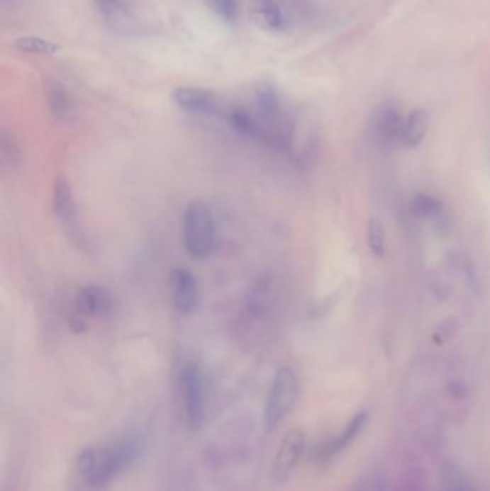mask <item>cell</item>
I'll return each instance as SVG.
<instances>
[{
	"mask_svg": "<svg viewBox=\"0 0 490 491\" xmlns=\"http://www.w3.org/2000/svg\"><path fill=\"white\" fill-rule=\"evenodd\" d=\"M48 101H49V108L53 115L58 118H64L68 115L69 101H68L65 89L60 84L55 82L48 88Z\"/></svg>",
	"mask_w": 490,
	"mask_h": 491,
	"instance_id": "cell-15",
	"label": "cell"
},
{
	"mask_svg": "<svg viewBox=\"0 0 490 491\" xmlns=\"http://www.w3.org/2000/svg\"><path fill=\"white\" fill-rule=\"evenodd\" d=\"M299 397V378L291 366H282L272 380L265 405V429L275 431L291 414Z\"/></svg>",
	"mask_w": 490,
	"mask_h": 491,
	"instance_id": "cell-3",
	"label": "cell"
},
{
	"mask_svg": "<svg viewBox=\"0 0 490 491\" xmlns=\"http://www.w3.org/2000/svg\"><path fill=\"white\" fill-rule=\"evenodd\" d=\"M174 102L184 111L201 115L219 113V105L210 92L196 88H179L173 94Z\"/></svg>",
	"mask_w": 490,
	"mask_h": 491,
	"instance_id": "cell-10",
	"label": "cell"
},
{
	"mask_svg": "<svg viewBox=\"0 0 490 491\" xmlns=\"http://www.w3.org/2000/svg\"><path fill=\"white\" fill-rule=\"evenodd\" d=\"M256 101L260 118L265 121H275L279 117V99L277 91L267 84H262L256 89Z\"/></svg>",
	"mask_w": 490,
	"mask_h": 491,
	"instance_id": "cell-13",
	"label": "cell"
},
{
	"mask_svg": "<svg viewBox=\"0 0 490 491\" xmlns=\"http://www.w3.org/2000/svg\"><path fill=\"white\" fill-rule=\"evenodd\" d=\"M367 243L374 256L383 257L386 254V232L383 225H381V222L375 217H372L368 223Z\"/></svg>",
	"mask_w": 490,
	"mask_h": 491,
	"instance_id": "cell-14",
	"label": "cell"
},
{
	"mask_svg": "<svg viewBox=\"0 0 490 491\" xmlns=\"http://www.w3.org/2000/svg\"><path fill=\"white\" fill-rule=\"evenodd\" d=\"M75 312L77 320L82 324V319L85 317H106L113 315L116 309V298L114 295L96 285L85 286L78 290L75 296Z\"/></svg>",
	"mask_w": 490,
	"mask_h": 491,
	"instance_id": "cell-6",
	"label": "cell"
},
{
	"mask_svg": "<svg viewBox=\"0 0 490 491\" xmlns=\"http://www.w3.org/2000/svg\"><path fill=\"white\" fill-rule=\"evenodd\" d=\"M369 414L368 411H360L352 417V419L345 425V428L335 436V439L325 447V456L326 457H334L338 453H343L348 446L357 439L360 432L365 428L368 422Z\"/></svg>",
	"mask_w": 490,
	"mask_h": 491,
	"instance_id": "cell-12",
	"label": "cell"
},
{
	"mask_svg": "<svg viewBox=\"0 0 490 491\" xmlns=\"http://www.w3.org/2000/svg\"><path fill=\"white\" fill-rule=\"evenodd\" d=\"M256 11L270 28L282 29L285 26L284 13L274 0H257Z\"/></svg>",
	"mask_w": 490,
	"mask_h": 491,
	"instance_id": "cell-16",
	"label": "cell"
},
{
	"mask_svg": "<svg viewBox=\"0 0 490 491\" xmlns=\"http://www.w3.org/2000/svg\"><path fill=\"white\" fill-rule=\"evenodd\" d=\"M170 286L173 305L180 315H191L199 305V285L193 273L184 267L172 270Z\"/></svg>",
	"mask_w": 490,
	"mask_h": 491,
	"instance_id": "cell-7",
	"label": "cell"
},
{
	"mask_svg": "<svg viewBox=\"0 0 490 491\" xmlns=\"http://www.w3.org/2000/svg\"><path fill=\"white\" fill-rule=\"evenodd\" d=\"M21 158V149L15 140L5 132L2 134V140H0V162H2V169H13L18 166Z\"/></svg>",
	"mask_w": 490,
	"mask_h": 491,
	"instance_id": "cell-18",
	"label": "cell"
},
{
	"mask_svg": "<svg viewBox=\"0 0 490 491\" xmlns=\"http://www.w3.org/2000/svg\"><path fill=\"white\" fill-rule=\"evenodd\" d=\"M180 394L186 425L190 431H199L206 419L204 379L196 362H186L180 371Z\"/></svg>",
	"mask_w": 490,
	"mask_h": 491,
	"instance_id": "cell-4",
	"label": "cell"
},
{
	"mask_svg": "<svg viewBox=\"0 0 490 491\" xmlns=\"http://www.w3.org/2000/svg\"><path fill=\"white\" fill-rule=\"evenodd\" d=\"M52 208L68 232L77 230V204L71 184L65 176H57L52 191Z\"/></svg>",
	"mask_w": 490,
	"mask_h": 491,
	"instance_id": "cell-9",
	"label": "cell"
},
{
	"mask_svg": "<svg viewBox=\"0 0 490 491\" xmlns=\"http://www.w3.org/2000/svg\"><path fill=\"white\" fill-rule=\"evenodd\" d=\"M413 207L418 215L427 217V218H435L439 214L443 213L442 203L438 198H434L425 193H420L414 197Z\"/></svg>",
	"mask_w": 490,
	"mask_h": 491,
	"instance_id": "cell-19",
	"label": "cell"
},
{
	"mask_svg": "<svg viewBox=\"0 0 490 491\" xmlns=\"http://www.w3.org/2000/svg\"><path fill=\"white\" fill-rule=\"evenodd\" d=\"M404 120L396 105H383L378 108L372 117L374 137L384 145L401 144Z\"/></svg>",
	"mask_w": 490,
	"mask_h": 491,
	"instance_id": "cell-8",
	"label": "cell"
},
{
	"mask_svg": "<svg viewBox=\"0 0 490 491\" xmlns=\"http://www.w3.org/2000/svg\"><path fill=\"white\" fill-rule=\"evenodd\" d=\"M15 46L26 53H36V55H53L55 52L60 50V46L43 40L40 38H32V36H26V38H19L15 42Z\"/></svg>",
	"mask_w": 490,
	"mask_h": 491,
	"instance_id": "cell-17",
	"label": "cell"
},
{
	"mask_svg": "<svg viewBox=\"0 0 490 491\" xmlns=\"http://www.w3.org/2000/svg\"><path fill=\"white\" fill-rule=\"evenodd\" d=\"M430 128V115L425 109H414L404 120L401 145L406 148H417L424 141Z\"/></svg>",
	"mask_w": 490,
	"mask_h": 491,
	"instance_id": "cell-11",
	"label": "cell"
},
{
	"mask_svg": "<svg viewBox=\"0 0 490 491\" xmlns=\"http://www.w3.org/2000/svg\"><path fill=\"white\" fill-rule=\"evenodd\" d=\"M216 242L214 217L210 207L200 200L191 201L183 214V243L187 253L197 260L211 256Z\"/></svg>",
	"mask_w": 490,
	"mask_h": 491,
	"instance_id": "cell-2",
	"label": "cell"
},
{
	"mask_svg": "<svg viewBox=\"0 0 490 491\" xmlns=\"http://www.w3.org/2000/svg\"><path fill=\"white\" fill-rule=\"evenodd\" d=\"M140 446L135 436H126L102 447L85 448L77 460L79 478L91 488L105 487L133 464Z\"/></svg>",
	"mask_w": 490,
	"mask_h": 491,
	"instance_id": "cell-1",
	"label": "cell"
},
{
	"mask_svg": "<svg viewBox=\"0 0 490 491\" xmlns=\"http://www.w3.org/2000/svg\"><path fill=\"white\" fill-rule=\"evenodd\" d=\"M217 13H221L228 21H235L238 16L236 0H208Z\"/></svg>",
	"mask_w": 490,
	"mask_h": 491,
	"instance_id": "cell-20",
	"label": "cell"
},
{
	"mask_svg": "<svg viewBox=\"0 0 490 491\" xmlns=\"http://www.w3.org/2000/svg\"><path fill=\"white\" fill-rule=\"evenodd\" d=\"M305 451V434L299 429H291L285 434L279 450L272 464V477L277 482H285L291 478Z\"/></svg>",
	"mask_w": 490,
	"mask_h": 491,
	"instance_id": "cell-5",
	"label": "cell"
}]
</instances>
